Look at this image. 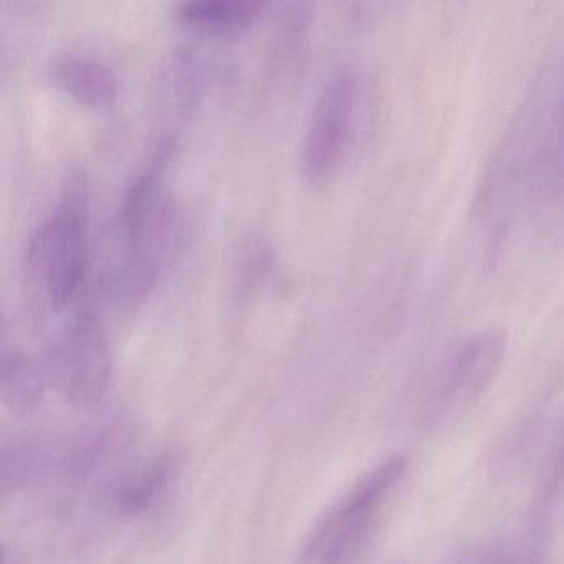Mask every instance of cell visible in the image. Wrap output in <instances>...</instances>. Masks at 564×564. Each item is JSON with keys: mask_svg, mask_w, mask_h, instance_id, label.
I'll return each instance as SVG.
<instances>
[{"mask_svg": "<svg viewBox=\"0 0 564 564\" xmlns=\"http://www.w3.org/2000/svg\"><path fill=\"white\" fill-rule=\"evenodd\" d=\"M199 70L196 58L187 48L174 52L164 65L160 78V115L164 121H173L177 131L184 118L189 117L197 100Z\"/></svg>", "mask_w": 564, "mask_h": 564, "instance_id": "cell-9", "label": "cell"}, {"mask_svg": "<svg viewBox=\"0 0 564 564\" xmlns=\"http://www.w3.org/2000/svg\"><path fill=\"white\" fill-rule=\"evenodd\" d=\"M0 389L6 405L19 415L31 414L44 401V379L37 366L19 351L4 352Z\"/></svg>", "mask_w": 564, "mask_h": 564, "instance_id": "cell-10", "label": "cell"}, {"mask_svg": "<svg viewBox=\"0 0 564 564\" xmlns=\"http://www.w3.org/2000/svg\"><path fill=\"white\" fill-rule=\"evenodd\" d=\"M508 338L498 326L480 329L452 356L441 388L444 412L468 408L494 382L507 352Z\"/></svg>", "mask_w": 564, "mask_h": 564, "instance_id": "cell-6", "label": "cell"}, {"mask_svg": "<svg viewBox=\"0 0 564 564\" xmlns=\"http://www.w3.org/2000/svg\"><path fill=\"white\" fill-rule=\"evenodd\" d=\"M550 470L546 484H544L543 498H541L543 503H551V501L556 500L561 491H564V437L560 447H557Z\"/></svg>", "mask_w": 564, "mask_h": 564, "instance_id": "cell-13", "label": "cell"}, {"mask_svg": "<svg viewBox=\"0 0 564 564\" xmlns=\"http://www.w3.org/2000/svg\"><path fill=\"white\" fill-rule=\"evenodd\" d=\"M265 4L260 0H189L177 8V18L210 34L243 31L259 21Z\"/></svg>", "mask_w": 564, "mask_h": 564, "instance_id": "cell-8", "label": "cell"}, {"mask_svg": "<svg viewBox=\"0 0 564 564\" xmlns=\"http://www.w3.org/2000/svg\"><path fill=\"white\" fill-rule=\"evenodd\" d=\"M25 265L32 285L54 308L77 295L88 269V191L80 176L68 181L32 234Z\"/></svg>", "mask_w": 564, "mask_h": 564, "instance_id": "cell-2", "label": "cell"}, {"mask_svg": "<svg viewBox=\"0 0 564 564\" xmlns=\"http://www.w3.org/2000/svg\"><path fill=\"white\" fill-rule=\"evenodd\" d=\"M361 87L355 72H336L328 78L310 113L300 164L313 184L332 180L348 158L358 123Z\"/></svg>", "mask_w": 564, "mask_h": 564, "instance_id": "cell-5", "label": "cell"}, {"mask_svg": "<svg viewBox=\"0 0 564 564\" xmlns=\"http://www.w3.org/2000/svg\"><path fill=\"white\" fill-rule=\"evenodd\" d=\"M166 158L153 156L128 186L120 210L123 259L113 279L118 306L137 308L156 285L180 242V210L164 181Z\"/></svg>", "mask_w": 564, "mask_h": 564, "instance_id": "cell-1", "label": "cell"}, {"mask_svg": "<svg viewBox=\"0 0 564 564\" xmlns=\"http://www.w3.org/2000/svg\"><path fill=\"white\" fill-rule=\"evenodd\" d=\"M55 87L75 104L107 108L118 97V78L108 65L87 55H64L51 67Z\"/></svg>", "mask_w": 564, "mask_h": 564, "instance_id": "cell-7", "label": "cell"}, {"mask_svg": "<svg viewBox=\"0 0 564 564\" xmlns=\"http://www.w3.org/2000/svg\"><path fill=\"white\" fill-rule=\"evenodd\" d=\"M174 470V458L163 457L144 468L130 484L124 485L117 495L118 508L127 513H140L147 510L158 494H161Z\"/></svg>", "mask_w": 564, "mask_h": 564, "instance_id": "cell-11", "label": "cell"}, {"mask_svg": "<svg viewBox=\"0 0 564 564\" xmlns=\"http://www.w3.org/2000/svg\"><path fill=\"white\" fill-rule=\"evenodd\" d=\"M405 470L402 457L386 458L362 475L306 544L308 556L322 564H352L368 541L379 508Z\"/></svg>", "mask_w": 564, "mask_h": 564, "instance_id": "cell-3", "label": "cell"}, {"mask_svg": "<svg viewBox=\"0 0 564 564\" xmlns=\"http://www.w3.org/2000/svg\"><path fill=\"white\" fill-rule=\"evenodd\" d=\"M524 564H534L533 561H528V563H524Z\"/></svg>", "mask_w": 564, "mask_h": 564, "instance_id": "cell-14", "label": "cell"}, {"mask_svg": "<svg viewBox=\"0 0 564 564\" xmlns=\"http://www.w3.org/2000/svg\"><path fill=\"white\" fill-rule=\"evenodd\" d=\"M447 564H523L501 543H484L458 553Z\"/></svg>", "mask_w": 564, "mask_h": 564, "instance_id": "cell-12", "label": "cell"}, {"mask_svg": "<svg viewBox=\"0 0 564 564\" xmlns=\"http://www.w3.org/2000/svg\"><path fill=\"white\" fill-rule=\"evenodd\" d=\"M47 368L68 401L80 408L101 402L111 384L110 345L94 310L75 313L52 338Z\"/></svg>", "mask_w": 564, "mask_h": 564, "instance_id": "cell-4", "label": "cell"}]
</instances>
